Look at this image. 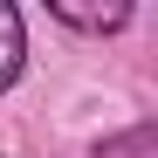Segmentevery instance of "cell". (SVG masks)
<instances>
[{"label":"cell","instance_id":"1","mask_svg":"<svg viewBox=\"0 0 158 158\" xmlns=\"http://www.w3.org/2000/svg\"><path fill=\"white\" fill-rule=\"evenodd\" d=\"M21 62H28V35H21V7L0 0V89H14Z\"/></svg>","mask_w":158,"mask_h":158},{"label":"cell","instance_id":"2","mask_svg":"<svg viewBox=\"0 0 158 158\" xmlns=\"http://www.w3.org/2000/svg\"><path fill=\"white\" fill-rule=\"evenodd\" d=\"M55 21H69V28H89V35H110V28H124L131 21V7L117 0V7H69V0H55V7H48Z\"/></svg>","mask_w":158,"mask_h":158},{"label":"cell","instance_id":"3","mask_svg":"<svg viewBox=\"0 0 158 158\" xmlns=\"http://www.w3.org/2000/svg\"><path fill=\"white\" fill-rule=\"evenodd\" d=\"M96 158H158V131L151 124H131V131H117V138H103Z\"/></svg>","mask_w":158,"mask_h":158}]
</instances>
